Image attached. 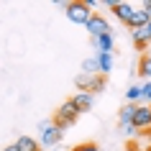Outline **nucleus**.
<instances>
[{
    "label": "nucleus",
    "instance_id": "nucleus-1",
    "mask_svg": "<svg viewBox=\"0 0 151 151\" xmlns=\"http://www.w3.org/2000/svg\"><path fill=\"white\" fill-rule=\"evenodd\" d=\"M77 118H80V110L74 108V103L72 100H64L59 108H56V113H54V126L56 128H62V131H67V128H72L74 123H77Z\"/></svg>",
    "mask_w": 151,
    "mask_h": 151
},
{
    "label": "nucleus",
    "instance_id": "nucleus-2",
    "mask_svg": "<svg viewBox=\"0 0 151 151\" xmlns=\"http://www.w3.org/2000/svg\"><path fill=\"white\" fill-rule=\"evenodd\" d=\"M64 13H67V18H69L72 23H80V26H87V23H90V18L95 16V13H92V8H90L85 0L64 3Z\"/></svg>",
    "mask_w": 151,
    "mask_h": 151
},
{
    "label": "nucleus",
    "instance_id": "nucleus-3",
    "mask_svg": "<svg viewBox=\"0 0 151 151\" xmlns=\"http://www.w3.org/2000/svg\"><path fill=\"white\" fill-rule=\"evenodd\" d=\"M39 131H41L39 143H41V146H46V149H56V146L62 143V138H64L62 128H56L54 120H41V123H39Z\"/></svg>",
    "mask_w": 151,
    "mask_h": 151
},
{
    "label": "nucleus",
    "instance_id": "nucleus-4",
    "mask_svg": "<svg viewBox=\"0 0 151 151\" xmlns=\"http://www.w3.org/2000/svg\"><path fill=\"white\" fill-rule=\"evenodd\" d=\"M74 85L80 87V92H103L105 90V77L103 74H77V80H74Z\"/></svg>",
    "mask_w": 151,
    "mask_h": 151
},
{
    "label": "nucleus",
    "instance_id": "nucleus-5",
    "mask_svg": "<svg viewBox=\"0 0 151 151\" xmlns=\"http://www.w3.org/2000/svg\"><path fill=\"white\" fill-rule=\"evenodd\" d=\"M90 33H92V39H100V36H105V33H110V23H108V18L100 16V13H95V16L90 18V23L85 26Z\"/></svg>",
    "mask_w": 151,
    "mask_h": 151
},
{
    "label": "nucleus",
    "instance_id": "nucleus-6",
    "mask_svg": "<svg viewBox=\"0 0 151 151\" xmlns=\"http://www.w3.org/2000/svg\"><path fill=\"white\" fill-rule=\"evenodd\" d=\"M133 126L138 131H149L151 128V105H136V115H133Z\"/></svg>",
    "mask_w": 151,
    "mask_h": 151
},
{
    "label": "nucleus",
    "instance_id": "nucleus-7",
    "mask_svg": "<svg viewBox=\"0 0 151 151\" xmlns=\"http://www.w3.org/2000/svg\"><path fill=\"white\" fill-rule=\"evenodd\" d=\"M131 39H133V46L138 49V51L149 49V44H151V31H149V26L133 28V31H131Z\"/></svg>",
    "mask_w": 151,
    "mask_h": 151
},
{
    "label": "nucleus",
    "instance_id": "nucleus-8",
    "mask_svg": "<svg viewBox=\"0 0 151 151\" xmlns=\"http://www.w3.org/2000/svg\"><path fill=\"white\" fill-rule=\"evenodd\" d=\"M69 100L74 103V108H77L80 113H87L90 108L95 105V95H92V92H74Z\"/></svg>",
    "mask_w": 151,
    "mask_h": 151
},
{
    "label": "nucleus",
    "instance_id": "nucleus-9",
    "mask_svg": "<svg viewBox=\"0 0 151 151\" xmlns=\"http://www.w3.org/2000/svg\"><path fill=\"white\" fill-rule=\"evenodd\" d=\"M113 13H115V18H118V21H123V23L128 26V21H131V16H133V5H131V3H120V0H115V3H113Z\"/></svg>",
    "mask_w": 151,
    "mask_h": 151
},
{
    "label": "nucleus",
    "instance_id": "nucleus-10",
    "mask_svg": "<svg viewBox=\"0 0 151 151\" xmlns=\"http://www.w3.org/2000/svg\"><path fill=\"white\" fill-rule=\"evenodd\" d=\"M16 146H18V151H41L39 138H33V136H18Z\"/></svg>",
    "mask_w": 151,
    "mask_h": 151
},
{
    "label": "nucleus",
    "instance_id": "nucleus-11",
    "mask_svg": "<svg viewBox=\"0 0 151 151\" xmlns=\"http://www.w3.org/2000/svg\"><path fill=\"white\" fill-rule=\"evenodd\" d=\"M113 33H105L100 39H95V46H97V54H113Z\"/></svg>",
    "mask_w": 151,
    "mask_h": 151
},
{
    "label": "nucleus",
    "instance_id": "nucleus-12",
    "mask_svg": "<svg viewBox=\"0 0 151 151\" xmlns=\"http://www.w3.org/2000/svg\"><path fill=\"white\" fill-rule=\"evenodd\" d=\"M141 26H149V16L143 13V8H138V10H133V16L128 21V28L133 31V28H141Z\"/></svg>",
    "mask_w": 151,
    "mask_h": 151
},
{
    "label": "nucleus",
    "instance_id": "nucleus-13",
    "mask_svg": "<svg viewBox=\"0 0 151 151\" xmlns=\"http://www.w3.org/2000/svg\"><path fill=\"white\" fill-rule=\"evenodd\" d=\"M126 100L133 105H141L143 100V85H131V87L126 90Z\"/></svg>",
    "mask_w": 151,
    "mask_h": 151
},
{
    "label": "nucleus",
    "instance_id": "nucleus-14",
    "mask_svg": "<svg viewBox=\"0 0 151 151\" xmlns=\"http://www.w3.org/2000/svg\"><path fill=\"white\" fill-rule=\"evenodd\" d=\"M133 115H136V105H133V103H126L123 108H120V113H118L120 126H126V123H133Z\"/></svg>",
    "mask_w": 151,
    "mask_h": 151
},
{
    "label": "nucleus",
    "instance_id": "nucleus-15",
    "mask_svg": "<svg viewBox=\"0 0 151 151\" xmlns=\"http://www.w3.org/2000/svg\"><path fill=\"white\" fill-rule=\"evenodd\" d=\"M97 56V64H100V74H108V72L113 69V54H95Z\"/></svg>",
    "mask_w": 151,
    "mask_h": 151
},
{
    "label": "nucleus",
    "instance_id": "nucleus-16",
    "mask_svg": "<svg viewBox=\"0 0 151 151\" xmlns=\"http://www.w3.org/2000/svg\"><path fill=\"white\" fill-rule=\"evenodd\" d=\"M82 72L85 74H100V64H97V56H90L82 62Z\"/></svg>",
    "mask_w": 151,
    "mask_h": 151
},
{
    "label": "nucleus",
    "instance_id": "nucleus-17",
    "mask_svg": "<svg viewBox=\"0 0 151 151\" xmlns=\"http://www.w3.org/2000/svg\"><path fill=\"white\" fill-rule=\"evenodd\" d=\"M138 74L141 77H151V54H143L138 59Z\"/></svg>",
    "mask_w": 151,
    "mask_h": 151
},
{
    "label": "nucleus",
    "instance_id": "nucleus-18",
    "mask_svg": "<svg viewBox=\"0 0 151 151\" xmlns=\"http://www.w3.org/2000/svg\"><path fill=\"white\" fill-rule=\"evenodd\" d=\"M120 131H123V136H128V138H136V136H141V131H138L133 123H126V126H120Z\"/></svg>",
    "mask_w": 151,
    "mask_h": 151
},
{
    "label": "nucleus",
    "instance_id": "nucleus-19",
    "mask_svg": "<svg viewBox=\"0 0 151 151\" xmlns=\"http://www.w3.org/2000/svg\"><path fill=\"white\" fill-rule=\"evenodd\" d=\"M72 151H100V149H97L95 143H80V146H74Z\"/></svg>",
    "mask_w": 151,
    "mask_h": 151
},
{
    "label": "nucleus",
    "instance_id": "nucleus-20",
    "mask_svg": "<svg viewBox=\"0 0 151 151\" xmlns=\"http://www.w3.org/2000/svg\"><path fill=\"white\" fill-rule=\"evenodd\" d=\"M143 100H146V105H151V82L143 85Z\"/></svg>",
    "mask_w": 151,
    "mask_h": 151
},
{
    "label": "nucleus",
    "instance_id": "nucleus-21",
    "mask_svg": "<svg viewBox=\"0 0 151 151\" xmlns=\"http://www.w3.org/2000/svg\"><path fill=\"white\" fill-rule=\"evenodd\" d=\"M141 8H143V13H146V16H149V21H151V0H146Z\"/></svg>",
    "mask_w": 151,
    "mask_h": 151
},
{
    "label": "nucleus",
    "instance_id": "nucleus-22",
    "mask_svg": "<svg viewBox=\"0 0 151 151\" xmlns=\"http://www.w3.org/2000/svg\"><path fill=\"white\" fill-rule=\"evenodd\" d=\"M3 151H18V146H16V143H10V146H5Z\"/></svg>",
    "mask_w": 151,
    "mask_h": 151
},
{
    "label": "nucleus",
    "instance_id": "nucleus-23",
    "mask_svg": "<svg viewBox=\"0 0 151 151\" xmlns=\"http://www.w3.org/2000/svg\"><path fill=\"white\" fill-rule=\"evenodd\" d=\"M49 151H62V149H59V146H56V149H49Z\"/></svg>",
    "mask_w": 151,
    "mask_h": 151
},
{
    "label": "nucleus",
    "instance_id": "nucleus-24",
    "mask_svg": "<svg viewBox=\"0 0 151 151\" xmlns=\"http://www.w3.org/2000/svg\"><path fill=\"white\" fill-rule=\"evenodd\" d=\"M143 151H151V143H149V146H146V149H143Z\"/></svg>",
    "mask_w": 151,
    "mask_h": 151
},
{
    "label": "nucleus",
    "instance_id": "nucleus-25",
    "mask_svg": "<svg viewBox=\"0 0 151 151\" xmlns=\"http://www.w3.org/2000/svg\"><path fill=\"white\" fill-rule=\"evenodd\" d=\"M149 31H151V21H149Z\"/></svg>",
    "mask_w": 151,
    "mask_h": 151
}]
</instances>
